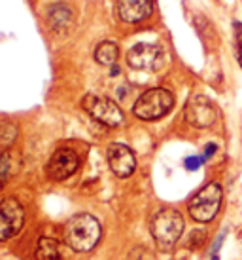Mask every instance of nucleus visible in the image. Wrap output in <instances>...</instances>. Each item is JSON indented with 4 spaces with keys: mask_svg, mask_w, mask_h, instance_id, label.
Segmentation results:
<instances>
[{
    "mask_svg": "<svg viewBox=\"0 0 242 260\" xmlns=\"http://www.w3.org/2000/svg\"><path fill=\"white\" fill-rule=\"evenodd\" d=\"M227 236H229V230H227V228H223V230H221V234H218V236H216L212 247H210V256H212V254H220L221 247H223V243H225Z\"/></svg>",
    "mask_w": 242,
    "mask_h": 260,
    "instance_id": "obj_19",
    "label": "nucleus"
},
{
    "mask_svg": "<svg viewBox=\"0 0 242 260\" xmlns=\"http://www.w3.org/2000/svg\"><path fill=\"white\" fill-rule=\"evenodd\" d=\"M64 243L76 253H89L99 245L102 238V228L97 218L89 213L72 217L64 224Z\"/></svg>",
    "mask_w": 242,
    "mask_h": 260,
    "instance_id": "obj_1",
    "label": "nucleus"
},
{
    "mask_svg": "<svg viewBox=\"0 0 242 260\" xmlns=\"http://www.w3.org/2000/svg\"><path fill=\"white\" fill-rule=\"evenodd\" d=\"M10 167H12V159H10L6 152H2L0 154V188L4 186L8 175H10Z\"/></svg>",
    "mask_w": 242,
    "mask_h": 260,
    "instance_id": "obj_17",
    "label": "nucleus"
},
{
    "mask_svg": "<svg viewBox=\"0 0 242 260\" xmlns=\"http://www.w3.org/2000/svg\"><path fill=\"white\" fill-rule=\"evenodd\" d=\"M174 103L176 99L167 87H151L136 99V103L133 105V114L138 120L153 122L169 114L174 109Z\"/></svg>",
    "mask_w": 242,
    "mask_h": 260,
    "instance_id": "obj_4",
    "label": "nucleus"
},
{
    "mask_svg": "<svg viewBox=\"0 0 242 260\" xmlns=\"http://www.w3.org/2000/svg\"><path fill=\"white\" fill-rule=\"evenodd\" d=\"M185 220L184 215L174 207H163L159 209L151 218V236L159 249L169 251L176 245L184 234Z\"/></svg>",
    "mask_w": 242,
    "mask_h": 260,
    "instance_id": "obj_2",
    "label": "nucleus"
},
{
    "mask_svg": "<svg viewBox=\"0 0 242 260\" xmlns=\"http://www.w3.org/2000/svg\"><path fill=\"white\" fill-rule=\"evenodd\" d=\"M117 17L125 23H140L153 14V0H117Z\"/></svg>",
    "mask_w": 242,
    "mask_h": 260,
    "instance_id": "obj_11",
    "label": "nucleus"
},
{
    "mask_svg": "<svg viewBox=\"0 0 242 260\" xmlns=\"http://www.w3.org/2000/svg\"><path fill=\"white\" fill-rule=\"evenodd\" d=\"M231 29H233V51H235V59L242 71V21L233 19Z\"/></svg>",
    "mask_w": 242,
    "mask_h": 260,
    "instance_id": "obj_15",
    "label": "nucleus"
},
{
    "mask_svg": "<svg viewBox=\"0 0 242 260\" xmlns=\"http://www.w3.org/2000/svg\"><path fill=\"white\" fill-rule=\"evenodd\" d=\"M185 120L197 129H208L218 122V109L207 95H193L185 105Z\"/></svg>",
    "mask_w": 242,
    "mask_h": 260,
    "instance_id": "obj_7",
    "label": "nucleus"
},
{
    "mask_svg": "<svg viewBox=\"0 0 242 260\" xmlns=\"http://www.w3.org/2000/svg\"><path fill=\"white\" fill-rule=\"evenodd\" d=\"M165 63V50L161 44L140 42L127 51V65L135 71H159Z\"/></svg>",
    "mask_w": 242,
    "mask_h": 260,
    "instance_id": "obj_6",
    "label": "nucleus"
},
{
    "mask_svg": "<svg viewBox=\"0 0 242 260\" xmlns=\"http://www.w3.org/2000/svg\"><path fill=\"white\" fill-rule=\"evenodd\" d=\"M205 166V159H203V156H197V154H193V156H187V158H184V167L185 171H199L200 167Z\"/></svg>",
    "mask_w": 242,
    "mask_h": 260,
    "instance_id": "obj_18",
    "label": "nucleus"
},
{
    "mask_svg": "<svg viewBox=\"0 0 242 260\" xmlns=\"http://www.w3.org/2000/svg\"><path fill=\"white\" fill-rule=\"evenodd\" d=\"M221 203H223V186L218 181H210L189 198L187 213L195 222L210 224L218 217Z\"/></svg>",
    "mask_w": 242,
    "mask_h": 260,
    "instance_id": "obj_3",
    "label": "nucleus"
},
{
    "mask_svg": "<svg viewBox=\"0 0 242 260\" xmlns=\"http://www.w3.org/2000/svg\"><path fill=\"white\" fill-rule=\"evenodd\" d=\"M82 107L91 118H95L97 122L104 123L108 127H119L121 123L125 122V114L119 109V105L114 103L112 99H108V97L89 93L84 97Z\"/></svg>",
    "mask_w": 242,
    "mask_h": 260,
    "instance_id": "obj_5",
    "label": "nucleus"
},
{
    "mask_svg": "<svg viewBox=\"0 0 242 260\" xmlns=\"http://www.w3.org/2000/svg\"><path fill=\"white\" fill-rule=\"evenodd\" d=\"M48 21H50V27L53 30H64L72 21V10L70 6L66 4H55L48 10Z\"/></svg>",
    "mask_w": 242,
    "mask_h": 260,
    "instance_id": "obj_12",
    "label": "nucleus"
},
{
    "mask_svg": "<svg viewBox=\"0 0 242 260\" xmlns=\"http://www.w3.org/2000/svg\"><path fill=\"white\" fill-rule=\"evenodd\" d=\"M25 224V209L15 198L0 200V241H8L21 232Z\"/></svg>",
    "mask_w": 242,
    "mask_h": 260,
    "instance_id": "obj_8",
    "label": "nucleus"
},
{
    "mask_svg": "<svg viewBox=\"0 0 242 260\" xmlns=\"http://www.w3.org/2000/svg\"><path fill=\"white\" fill-rule=\"evenodd\" d=\"M79 156L72 148H59L48 161V175L53 181H66L78 171Z\"/></svg>",
    "mask_w": 242,
    "mask_h": 260,
    "instance_id": "obj_9",
    "label": "nucleus"
},
{
    "mask_svg": "<svg viewBox=\"0 0 242 260\" xmlns=\"http://www.w3.org/2000/svg\"><path fill=\"white\" fill-rule=\"evenodd\" d=\"M210 260H221V256H220V254H212V256H210Z\"/></svg>",
    "mask_w": 242,
    "mask_h": 260,
    "instance_id": "obj_21",
    "label": "nucleus"
},
{
    "mask_svg": "<svg viewBox=\"0 0 242 260\" xmlns=\"http://www.w3.org/2000/svg\"><path fill=\"white\" fill-rule=\"evenodd\" d=\"M218 150H220L218 143H207V145H205V148H203V154H200V156H203V159H205V164H207V161H210V159L218 154Z\"/></svg>",
    "mask_w": 242,
    "mask_h": 260,
    "instance_id": "obj_20",
    "label": "nucleus"
},
{
    "mask_svg": "<svg viewBox=\"0 0 242 260\" xmlns=\"http://www.w3.org/2000/svg\"><path fill=\"white\" fill-rule=\"evenodd\" d=\"M117 57H119V48L115 42H100L95 50V61L99 65L114 67Z\"/></svg>",
    "mask_w": 242,
    "mask_h": 260,
    "instance_id": "obj_14",
    "label": "nucleus"
},
{
    "mask_svg": "<svg viewBox=\"0 0 242 260\" xmlns=\"http://www.w3.org/2000/svg\"><path fill=\"white\" fill-rule=\"evenodd\" d=\"M34 260H63L59 241L53 238H40L36 243Z\"/></svg>",
    "mask_w": 242,
    "mask_h": 260,
    "instance_id": "obj_13",
    "label": "nucleus"
},
{
    "mask_svg": "<svg viewBox=\"0 0 242 260\" xmlns=\"http://www.w3.org/2000/svg\"><path fill=\"white\" fill-rule=\"evenodd\" d=\"M108 166L114 171L115 177L119 179H127L135 173L136 169V156L127 145L114 143L108 148Z\"/></svg>",
    "mask_w": 242,
    "mask_h": 260,
    "instance_id": "obj_10",
    "label": "nucleus"
},
{
    "mask_svg": "<svg viewBox=\"0 0 242 260\" xmlns=\"http://www.w3.org/2000/svg\"><path fill=\"white\" fill-rule=\"evenodd\" d=\"M207 241V230H193L189 234V239H187V247L189 249H199V247L205 245Z\"/></svg>",
    "mask_w": 242,
    "mask_h": 260,
    "instance_id": "obj_16",
    "label": "nucleus"
}]
</instances>
